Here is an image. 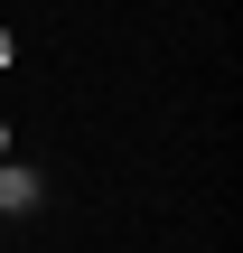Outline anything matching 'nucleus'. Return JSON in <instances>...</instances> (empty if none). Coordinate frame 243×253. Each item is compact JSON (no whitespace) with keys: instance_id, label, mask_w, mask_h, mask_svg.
<instances>
[{"instance_id":"obj_1","label":"nucleus","mask_w":243,"mask_h":253,"mask_svg":"<svg viewBox=\"0 0 243 253\" xmlns=\"http://www.w3.org/2000/svg\"><path fill=\"white\" fill-rule=\"evenodd\" d=\"M9 56H19V47H9V28H0V66H9Z\"/></svg>"},{"instance_id":"obj_2","label":"nucleus","mask_w":243,"mask_h":253,"mask_svg":"<svg viewBox=\"0 0 243 253\" xmlns=\"http://www.w3.org/2000/svg\"><path fill=\"white\" fill-rule=\"evenodd\" d=\"M0 150H9V131H0Z\"/></svg>"}]
</instances>
